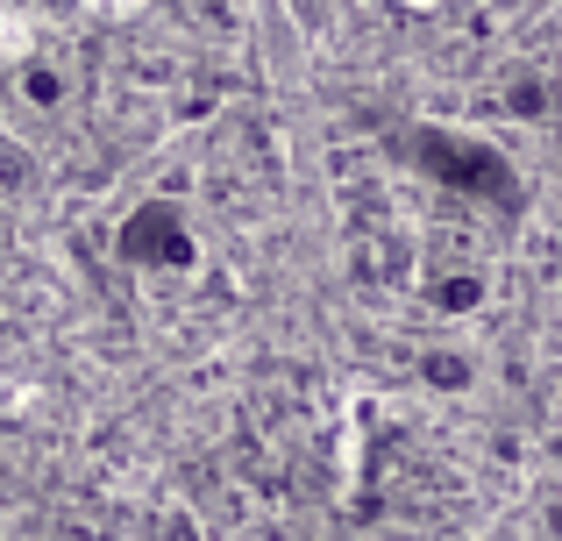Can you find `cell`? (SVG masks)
I'll return each instance as SVG.
<instances>
[{
	"label": "cell",
	"instance_id": "1",
	"mask_svg": "<svg viewBox=\"0 0 562 541\" xmlns=\"http://www.w3.org/2000/svg\"><path fill=\"white\" fill-rule=\"evenodd\" d=\"M86 8H93V14H136L143 0H86Z\"/></svg>",
	"mask_w": 562,
	"mask_h": 541
},
{
	"label": "cell",
	"instance_id": "2",
	"mask_svg": "<svg viewBox=\"0 0 562 541\" xmlns=\"http://www.w3.org/2000/svg\"><path fill=\"white\" fill-rule=\"evenodd\" d=\"M406 8H435V0H406Z\"/></svg>",
	"mask_w": 562,
	"mask_h": 541
}]
</instances>
